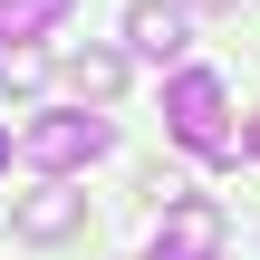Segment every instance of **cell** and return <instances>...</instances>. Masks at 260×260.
Listing matches in <instances>:
<instances>
[{
  "label": "cell",
  "mask_w": 260,
  "mask_h": 260,
  "mask_svg": "<svg viewBox=\"0 0 260 260\" xmlns=\"http://www.w3.org/2000/svg\"><path fill=\"white\" fill-rule=\"evenodd\" d=\"M77 222H87V193H68V183H39V193L10 203V232L19 241H68Z\"/></svg>",
  "instance_id": "obj_5"
},
{
  "label": "cell",
  "mask_w": 260,
  "mask_h": 260,
  "mask_svg": "<svg viewBox=\"0 0 260 260\" xmlns=\"http://www.w3.org/2000/svg\"><path fill=\"white\" fill-rule=\"evenodd\" d=\"M222 241H232V212L203 203V193H174L154 241H145V260H222Z\"/></svg>",
  "instance_id": "obj_3"
},
{
  "label": "cell",
  "mask_w": 260,
  "mask_h": 260,
  "mask_svg": "<svg viewBox=\"0 0 260 260\" xmlns=\"http://www.w3.org/2000/svg\"><path fill=\"white\" fill-rule=\"evenodd\" d=\"M68 87H77L87 106H106V96L125 87V58H116V48H68Z\"/></svg>",
  "instance_id": "obj_6"
},
{
  "label": "cell",
  "mask_w": 260,
  "mask_h": 260,
  "mask_svg": "<svg viewBox=\"0 0 260 260\" xmlns=\"http://www.w3.org/2000/svg\"><path fill=\"white\" fill-rule=\"evenodd\" d=\"M241 154H260V116H251V135H241Z\"/></svg>",
  "instance_id": "obj_9"
},
{
  "label": "cell",
  "mask_w": 260,
  "mask_h": 260,
  "mask_svg": "<svg viewBox=\"0 0 260 260\" xmlns=\"http://www.w3.org/2000/svg\"><path fill=\"white\" fill-rule=\"evenodd\" d=\"M125 39H135V58H154V68H174V58L193 48V19H183L174 0H125Z\"/></svg>",
  "instance_id": "obj_4"
},
{
  "label": "cell",
  "mask_w": 260,
  "mask_h": 260,
  "mask_svg": "<svg viewBox=\"0 0 260 260\" xmlns=\"http://www.w3.org/2000/svg\"><path fill=\"white\" fill-rule=\"evenodd\" d=\"M68 10H77V0H0V48H29V39H48Z\"/></svg>",
  "instance_id": "obj_7"
},
{
  "label": "cell",
  "mask_w": 260,
  "mask_h": 260,
  "mask_svg": "<svg viewBox=\"0 0 260 260\" xmlns=\"http://www.w3.org/2000/svg\"><path fill=\"white\" fill-rule=\"evenodd\" d=\"M39 77H48L39 48H0V96H39Z\"/></svg>",
  "instance_id": "obj_8"
},
{
  "label": "cell",
  "mask_w": 260,
  "mask_h": 260,
  "mask_svg": "<svg viewBox=\"0 0 260 260\" xmlns=\"http://www.w3.org/2000/svg\"><path fill=\"white\" fill-rule=\"evenodd\" d=\"M193 10H232V0H193Z\"/></svg>",
  "instance_id": "obj_10"
},
{
  "label": "cell",
  "mask_w": 260,
  "mask_h": 260,
  "mask_svg": "<svg viewBox=\"0 0 260 260\" xmlns=\"http://www.w3.org/2000/svg\"><path fill=\"white\" fill-rule=\"evenodd\" d=\"M0 174H10V135H0Z\"/></svg>",
  "instance_id": "obj_11"
},
{
  "label": "cell",
  "mask_w": 260,
  "mask_h": 260,
  "mask_svg": "<svg viewBox=\"0 0 260 260\" xmlns=\"http://www.w3.org/2000/svg\"><path fill=\"white\" fill-rule=\"evenodd\" d=\"M106 145H116V135H106V116H77V106H58V116H29V125H19V154H29L48 183H58V174H87Z\"/></svg>",
  "instance_id": "obj_2"
},
{
  "label": "cell",
  "mask_w": 260,
  "mask_h": 260,
  "mask_svg": "<svg viewBox=\"0 0 260 260\" xmlns=\"http://www.w3.org/2000/svg\"><path fill=\"white\" fill-rule=\"evenodd\" d=\"M164 125H174V145H183V154H203V164H241L232 96H222V77H212V68H174V87H164Z\"/></svg>",
  "instance_id": "obj_1"
}]
</instances>
